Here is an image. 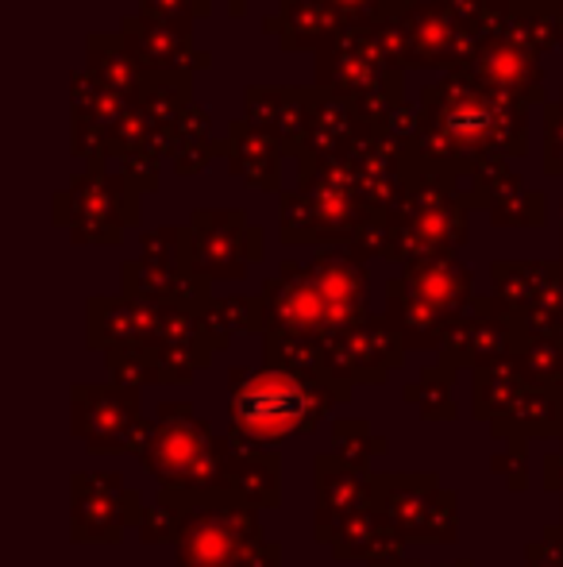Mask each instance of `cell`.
Returning a JSON list of instances; mask_svg holds the SVG:
<instances>
[{"instance_id":"1","label":"cell","mask_w":563,"mask_h":567,"mask_svg":"<svg viewBox=\"0 0 563 567\" xmlns=\"http://www.w3.org/2000/svg\"><path fill=\"white\" fill-rule=\"evenodd\" d=\"M309 410L305 390L282 374H263L236 398V421L256 436H285Z\"/></svg>"}]
</instances>
